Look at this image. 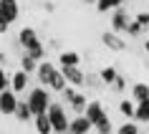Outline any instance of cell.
<instances>
[{
  "instance_id": "obj_1",
  "label": "cell",
  "mask_w": 149,
  "mask_h": 134,
  "mask_svg": "<svg viewBox=\"0 0 149 134\" xmlns=\"http://www.w3.org/2000/svg\"><path fill=\"white\" fill-rule=\"evenodd\" d=\"M48 119H51V126H53V134H68V109L63 106L61 101H51L48 106Z\"/></svg>"
},
{
  "instance_id": "obj_2",
  "label": "cell",
  "mask_w": 149,
  "mask_h": 134,
  "mask_svg": "<svg viewBox=\"0 0 149 134\" xmlns=\"http://www.w3.org/2000/svg\"><path fill=\"white\" fill-rule=\"evenodd\" d=\"M25 101H28V106H31L33 117H36V114H46L48 106H51V94H48L46 86H36V89L28 91Z\"/></svg>"
},
{
  "instance_id": "obj_3",
  "label": "cell",
  "mask_w": 149,
  "mask_h": 134,
  "mask_svg": "<svg viewBox=\"0 0 149 134\" xmlns=\"http://www.w3.org/2000/svg\"><path fill=\"white\" fill-rule=\"evenodd\" d=\"M61 99H63V106H68L76 117L79 114H84L86 111V104H88V99H86V94H81L76 86H66L61 91Z\"/></svg>"
},
{
  "instance_id": "obj_4",
  "label": "cell",
  "mask_w": 149,
  "mask_h": 134,
  "mask_svg": "<svg viewBox=\"0 0 149 134\" xmlns=\"http://www.w3.org/2000/svg\"><path fill=\"white\" fill-rule=\"evenodd\" d=\"M15 46H18V48H23V51H31V48L40 46L38 31H36V28H31V25H23V28H20V31H18Z\"/></svg>"
},
{
  "instance_id": "obj_5",
  "label": "cell",
  "mask_w": 149,
  "mask_h": 134,
  "mask_svg": "<svg viewBox=\"0 0 149 134\" xmlns=\"http://www.w3.org/2000/svg\"><path fill=\"white\" fill-rule=\"evenodd\" d=\"M18 15H20V5H18V0H0V18L5 20V23H15Z\"/></svg>"
},
{
  "instance_id": "obj_6",
  "label": "cell",
  "mask_w": 149,
  "mask_h": 134,
  "mask_svg": "<svg viewBox=\"0 0 149 134\" xmlns=\"http://www.w3.org/2000/svg\"><path fill=\"white\" fill-rule=\"evenodd\" d=\"M61 73L68 86H84L86 81V73L81 71V66H61Z\"/></svg>"
},
{
  "instance_id": "obj_7",
  "label": "cell",
  "mask_w": 149,
  "mask_h": 134,
  "mask_svg": "<svg viewBox=\"0 0 149 134\" xmlns=\"http://www.w3.org/2000/svg\"><path fill=\"white\" fill-rule=\"evenodd\" d=\"M129 13H126L124 8H116V10H111V31L114 33H126V25H129Z\"/></svg>"
},
{
  "instance_id": "obj_8",
  "label": "cell",
  "mask_w": 149,
  "mask_h": 134,
  "mask_svg": "<svg viewBox=\"0 0 149 134\" xmlns=\"http://www.w3.org/2000/svg\"><path fill=\"white\" fill-rule=\"evenodd\" d=\"M101 43L109 48V51H116V53H121V51L126 48V40L121 38L119 33H114V31H104L101 33Z\"/></svg>"
},
{
  "instance_id": "obj_9",
  "label": "cell",
  "mask_w": 149,
  "mask_h": 134,
  "mask_svg": "<svg viewBox=\"0 0 149 134\" xmlns=\"http://www.w3.org/2000/svg\"><path fill=\"white\" fill-rule=\"evenodd\" d=\"M15 106H18V94L13 89L0 91V114H15Z\"/></svg>"
},
{
  "instance_id": "obj_10",
  "label": "cell",
  "mask_w": 149,
  "mask_h": 134,
  "mask_svg": "<svg viewBox=\"0 0 149 134\" xmlns=\"http://www.w3.org/2000/svg\"><path fill=\"white\" fill-rule=\"evenodd\" d=\"M91 129H94V124H91V121H88L84 114L73 117V119L68 121V134H88Z\"/></svg>"
},
{
  "instance_id": "obj_11",
  "label": "cell",
  "mask_w": 149,
  "mask_h": 134,
  "mask_svg": "<svg viewBox=\"0 0 149 134\" xmlns=\"http://www.w3.org/2000/svg\"><path fill=\"white\" fill-rule=\"evenodd\" d=\"M28 76H31V73H25L23 68H18L15 73H10V89H13L15 94H25V91H28Z\"/></svg>"
},
{
  "instance_id": "obj_12",
  "label": "cell",
  "mask_w": 149,
  "mask_h": 134,
  "mask_svg": "<svg viewBox=\"0 0 149 134\" xmlns=\"http://www.w3.org/2000/svg\"><path fill=\"white\" fill-rule=\"evenodd\" d=\"M56 71H58V66H56V63L40 61V63H38V71H36V76H38V81H40V86L48 89V81H51V76H53Z\"/></svg>"
},
{
  "instance_id": "obj_13",
  "label": "cell",
  "mask_w": 149,
  "mask_h": 134,
  "mask_svg": "<svg viewBox=\"0 0 149 134\" xmlns=\"http://www.w3.org/2000/svg\"><path fill=\"white\" fill-rule=\"evenodd\" d=\"M84 117H86L91 124H96V121H101V119L106 117V109H104L101 101H88V104H86V111H84Z\"/></svg>"
},
{
  "instance_id": "obj_14",
  "label": "cell",
  "mask_w": 149,
  "mask_h": 134,
  "mask_svg": "<svg viewBox=\"0 0 149 134\" xmlns=\"http://www.w3.org/2000/svg\"><path fill=\"white\" fill-rule=\"evenodd\" d=\"M13 117H15L20 124H28L33 119V111H31V106H28L25 99H18V106H15V114H13Z\"/></svg>"
},
{
  "instance_id": "obj_15",
  "label": "cell",
  "mask_w": 149,
  "mask_h": 134,
  "mask_svg": "<svg viewBox=\"0 0 149 134\" xmlns=\"http://www.w3.org/2000/svg\"><path fill=\"white\" fill-rule=\"evenodd\" d=\"M33 124H36V132L38 134H53V126H51L48 114H36L33 117Z\"/></svg>"
},
{
  "instance_id": "obj_16",
  "label": "cell",
  "mask_w": 149,
  "mask_h": 134,
  "mask_svg": "<svg viewBox=\"0 0 149 134\" xmlns=\"http://www.w3.org/2000/svg\"><path fill=\"white\" fill-rule=\"evenodd\" d=\"M132 99H134V104L147 101V99H149V84H141V81H136V84L132 86Z\"/></svg>"
},
{
  "instance_id": "obj_17",
  "label": "cell",
  "mask_w": 149,
  "mask_h": 134,
  "mask_svg": "<svg viewBox=\"0 0 149 134\" xmlns=\"http://www.w3.org/2000/svg\"><path fill=\"white\" fill-rule=\"evenodd\" d=\"M116 76H119V71L114 68V66H104L101 71H99V79H101V84L104 86H114V81H116Z\"/></svg>"
},
{
  "instance_id": "obj_18",
  "label": "cell",
  "mask_w": 149,
  "mask_h": 134,
  "mask_svg": "<svg viewBox=\"0 0 149 134\" xmlns=\"http://www.w3.org/2000/svg\"><path fill=\"white\" fill-rule=\"evenodd\" d=\"M81 63V56L76 51H61L58 53V66H79Z\"/></svg>"
},
{
  "instance_id": "obj_19",
  "label": "cell",
  "mask_w": 149,
  "mask_h": 134,
  "mask_svg": "<svg viewBox=\"0 0 149 134\" xmlns=\"http://www.w3.org/2000/svg\"><path fill=\"white\" fill-rule=\"evenodd\" d=\"M134 121H136V124H149V99H147V101H139V104H136Z\"/></svg>"
},
{
  "instance_id": "obj_20",
  "label": "cell",
  "mask_w": 149,
  "mask_h": 134,
  "mask_svg": "<svg viewBox=\"0 0 149 134\" xmlns=\"http://www.w3.org/2000/svg\"><path fill=\"white\" fill-rule=\"evenodd\" d=\"M66 86H68V84H66V79H63L61 68H58V71H56L53 76H51V81H48V91H56V94H61V91H63Z\"/></svg>"
},
{
  "instance_id": "obj_21",
  "label": "cell",
  "mask_w": 149,
  "mask_h": 134,
  "mask_svg": "<svg viewBox=\"0 0 149 134\" xmlns=\"http://www.w3.org/2000/svg\"><path fill=\"white\" fill-rule=\"evenodd\" d=\"M20 68H23L25 73H36V71H38V61L31 58V56L23 51V53H20Z\"/></svg>"
},
{
  "instance_id": "obj_22",
  "label": "cell",
  "mask_w": 149,
  "mask_h": 134,
  "mask_svg": "<svg viewBox=\"0 0 149 134\" xmlns=\"http://www.w3.org/2000/svg\"><path fill=\"white\" fill-rule=\"evenodd\" d=\"M94 132L96 134H114V132H116L114 124H111V119H109V114H106L101 121H96V124H94Z\"/></svg>"
},
{
  "instance_id": "obj_23",
  "label": "cell",
  "mask_w": 149,
  "mask_h": 134,
  "mask_svg": "<svg viewBox=\"0 0 149 134\" xmlns=\"http://www.w3.org/2000/svg\"><path fill=\"white\" fill-rule=\"evenodd\" d=\"M119 111H121V117H126V119H134L136 104H134L132 99H121V101H119Z\"/></svg>"
},
{
  "instance_id": "obj_24",
  "label": "cell",
  "mask_w": 149,
  "mask_h": 134,
  "mask_svg": "<svg viewBox=\"0 0 149 134\" xmlns=\"http://www.w3.org/2000/svg\"><path fill=\"white\" fill-rule=\"evenodd\" d=\"M114 134H139V124H136L134 119H126V121H124L121 126H119V129H116Z\"/></svg>"
},
{
  "instance_id": "obj_25",
  "label": "cell",
  "mask_w": 149,
  "mask_h": 134,
  "mask_svg": "<svg viewBox=\"0 0 149 134\" xmlns=\"http://www.w3.org/2000/svg\"><path fill=\"white\" fill-rule=\"evenodd\" d=\"M25 53L31 56V58H36V61H46V48H43V43L40 46H36V48H31V51H25Z\"/></svg>"
},
{
  "instance_id": "obj_26",
  "label": "cell",
  "mask_w": 149,
  "mask_h": 134,
  "mask_svg": "<svg viewBox=\"0 0 149 134\" xmlns=\"http://www.w3.org/2000/svg\"><path fill=\"white\" fill-rule=\"evenodd\" d=\"M126 33H129L132 38H139L141 33H144V28H141V25L136 23V20H129V25H126Z\"/></svg>"
},
{
  "instance_id": "obj_27",
  "label": "cell",
  "mask_w": 149,
  "mask_h": 134,
  "mask_svg": "<svg viewBox=\"0 0 149 134\" xmlns=\"http://www.w3.org/2000/svg\"><path fill=\"white\" fill-rule=\"evenodd\" d=\"M84 86H88V89H101L104 84H101V79H99V73H88L86 81H84Z\"/></svg>"
},
{
  "instance_id": "obj_28",
  "label": "cell",
  "mask_w": 149,
  "mask_h": 134,
  "mask_svg": "<svg viewBox=\"0 0 149 134\" xmlns=\"http://www.w3.org/2000/svg\"><path fill=\"white\" fill-rule=\"evenodd\" d=\"M96 10L99 13H109V10H116L114 0H96Z\"/></svg>"
},
{
  "instance_id": "obj_29",
  "label": "cell",
  "mask_w": 149,
  "mask_h": 134,
  "mask_svg": "<svg viewBox=\"0 0 149 134\" xmlns=\"http://www.w3.org/2000/svg\"><path fill=\"white\" fill-rule=\"evenodd\" d=\"M10 89V73L5 71V66H0V91Z\"/></svg>"
},
{
  "instance_id": "obj_30",
  "label": "cell",
  "mask_w": 149,
  "mask_h": 134,
  "mask_svg": "<svg viewBox=\"0 0 149 134\" xmlns=\"http://www.w3.org/2000/svg\"><path fill=\"white\" fill-rule=\"evenodd\" d=\"M134 20H136L141 28H147V25H149V13H136V18H134Z\"/></svg>"
},
{
  "instance_id": "obj_31",
  "label": "cell",
  "mask_w": 149,
  "mask_h": 134,
  "mask_svg": "<svg viewBox=\"0 0 149 134\" xmlns=\"http://www.w3.org/2000/svg\"><path fill=\"white\" fill-rule=\"evenodd\" d=\"M111 89H116V91H124V89H126V79L121 76V73L116 76V81H114V86H111Z\"/></svg>"
},
{
  "instance_id": "obj_32",
  "label": "cell",
  "mask_w": 149,
  "mask_h": 134,
  "mask_svg": "<svg viewBox=\"0 0 149 134\" xmlns=\"http://www.w3.org/2000/svg\"><path fill=\"white\" fill-rule=\"evenodd\" d=\"M43 8H46L48 13H53V10H56V3H51V0H46V3H43Z\"/></svg>"
},
{
  "instance_id": "obj_33",
  "label": "cell",
  "mask_w": 149,
  "mask_h": 134,
  "mask_svg": "<svg viewBox=\"0 0 149 134\" xmlns=\"http://www.w3.org/2000/svg\"><path fill=\"white\" fill-rule=\"evenodd\" d=\"M8 28H10V23H5V20L0 18V33H8Z\"/></svg>"
},
{
  "instance_id": "obj_34",
  "label": "cell",
  "mask_w": 149,
  "mask_h": 134,
  "mask_svg": "<svg viewBox=\"0 0 149 134\" xmlns=\"http://www.w3.org/2000/svg\"><path fill=\"white\" fill-rule=\"evenodd\" d=\"M5 63H8V56H5L3 51H0V66H5Z\"/></svg>"
},
{
  "instance_id": "obj_35",
  "label": "cell",
  "mask_w": 149,
  "mask_h": 134,
  "mask_svg": "<svg viewBox=\"0 0 149 134\" xmlns=\"http://www.w3.org/2000/svg\"><path fill=\"white\" fill-rule=\"evenodd\" d=\"M124 3H126V0H114V5H116V8H124Z\"/></svg>"
},
{
  "instance_id": "obj_36",
  "label": "cell",
  "mask_w": 149,
  "mask_h": 134,
  "mask_svg": "<svg viewBox=\"0 0 149 134\" xmlns=\"http://www.w3.org/2000/svg\"><path fill=\"white\" fill-rule=\"evenodd\" d=\"M81 3H86V5H96V0H81Z\"/></svg>"
},
{
  "instance_id": "obj_37",
  "label": "cell",
  "mask_w": 149,
  "mask_h": 134,
  "mask_svg": "<svg viewBox=\"0 0 149 134\" xmlns=\"http://www.w3.org/2000/svg\"><path fill=\"white\" fill-rule=\"evenodd\" d=\"M144 48H147V53H149V38H147V43H144Z\"/></svg>"
},
{
  "instance_id": "obj_38",
  "label": "cell",
  "mask_w": 149,
  "mask_h": 134,
  "mask_svg": "<svg viewBox=\"0 0 149 134\" xmlns=\"http://www.w3.org/2000/svg\"><path fill=\"white\" fill-rule=\"evenodd\" d=\"M0 134H3V132H0Z\"/></svg>"
}]
</instances>
